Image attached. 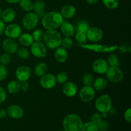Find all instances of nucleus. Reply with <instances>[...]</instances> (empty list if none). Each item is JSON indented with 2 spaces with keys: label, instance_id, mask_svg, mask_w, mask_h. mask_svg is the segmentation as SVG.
I'll return each mask as SVG.
<instances>
[{
  "label": "nucleus",
  "instance_id": "b1692460",
  "mask_svg": "<svg viewBox=\"0 0 131 131\" xmlns=\"http://www.w3.org/2000/svg\"><path fill=\"white\" fill-rule=\"evenodd\" d=\"M93 88L97 91L104 90L107 86V80L104 78H97L93 81Z\"/></svg>",
  "mask_w": 131,
  "mask_h": 131
},
{
  "label": "nucleus",
  "instance_id": "1a4fd4ad",
  "mask_svg": "<svg viewBox=\"0 0 131 131\" xmlns=\"http://www.w3.org/2000/svg\"><path fill=\"white\" fill-rule=\"evenodd\" d=\"M95 95V89L91 86H84L79 93V98L83 102H89L94 99Z\"/></svg>",
  "mask_w": 131,
  "mask_h": 131
},
{
  "label": "nucleus",
  "instance_id": "de8ad7c7",
  "mask_svg": "<svg viewBox=\"0 0 131 131\" xmlns=\"http://www.w3.org/2000/svg\"><path fill=\"white\" fill-rule=\"evenodd\" d=\"M7 115V112L4 109H0V119L5 118Z\"/></svg>",
  "mask_w": 131,
  "mask_h": 131
},
{
  "label": "nucleus",
  "instance_id": "58836bf2",
  "mask_svg": "<svg viewBox=\"0 0 131 131\" xmlns=\"http://www.w3.org/2000/svg\"><path fill=\"white\" fill-rule=\"evenodd\" d=\"M10 62H11V56L9 54L5 52L0 56V63L1 65L6 66V65H9Z\"/></svg>",
  "mask_w": 131,
  "mask_h": 131
},
{
  "label": "nucleus",
  "instance_id": "39448f33",
  "mask_svg": "<svg viewBox=\"0 0 131 131\" xmlns=\"http://www.w3.org/2000/svg\"><path fill=\"white\" fill-rule=\"evenodd\" d=\"M112 107V99L107 94L100 96L95 101V107L99 112H109Z\"/></svg>",
  "mask_w": 131,
  "mask_h": 131
},
{
  "label": "nucleus",
  "instance_id": "c03bdc74",
  "mask_svg": "<svg viewBox=\"0 0 131 131\" xmlns=\"http://www.w3.org/2000/svg\"><path fill=\"white\" fill-rule=\"evenodd\" d=\"M20 90L22 91H23V92H27L29 88V84L27 81L20 82Z\"/></svg>",
  "mask_w": 131,
  "mask_h": 131
},
{
  "label": "nucleus",
  "instance_id": "f704fd0d",
  "mask_svg": "<svg viewBox=\"0 0 131 131\" xmlns=\"http://www.w3.org/2000/svg\"><path fill=\"white\" fill-rule=\"evenodd\" d=\"M117 51L120 53H130L131 52L130 45L127 42L122 43L120 46H118Z\"/></svg>",
  "mask_w": 131,
  "mask_h": 131
},
{
  "label": "nucleus",
  "instance_id": "2eb2a0df",
  "mask_svg": "<svg viewBox=\"0 0 131 131\" xmlns=\"http://www.w3.org/2000/svg\"><path fill=\"white\" fill-rule=\"evenodd\" d=\"M109 65L107 61L104 59H97L93 61L92 64V69L97 74H103L107 71Z\"/></svg>",
  "mask_w": 131,
  "mask_h": 131
},
{
  "label": "nucleus",
  "instance_id": "20e7f679",
  "mask_svg": "<svg viewBox=\"0 0 131 131\" xmlns=\"http://www.w3.org/2000/svg\"><path fill=\"white\" fill-rule=\"evenodd\" d=\"M77 46L81 47L83 49L94 51L97 52H111L117 50L118 46H107V45L101 44H76Z\"/></svg>",
  "mask_w": 131,
  "mask_h": 131
},
{
  "label": "nucleus",
  "instance_id": "864d4df0",
  "mask_svg": "<svg viewBox=\"0 0 131 131\" xmlns=\"http://www.w3.org/2000/svg\"><path fill=\"white\" fill-rule=\"evenodd\" d=\"M0 46H1V43H0Z\"/></svg>",
  "mask_w": 131,
  "mask_h": 131
},
{
  "label": "nucleus",
  "instance_id": "4c0bfd02",
  "mask_svg": "<svg viewBox=\"0 0 131 131\" xmlns=\"http://www.w3.org/2000/svg\"><path fill=\"white\" fill-rule=\"evenodd\" d=\"M17 56H19L20 58L24 59H28L29 57L30 54H29V52L28 50L26 48H20L18 49L17 51Z\"/></svg>",
  "mask_w": 131,
  "mask_h": 131
},
{
  "label": "nucleus",
  "instance_id": "412c9836",
  "mask_svg": "<svg viewBox=\"0 0 131 131\" xmlns=\"http://www.w3.org/2000/svg\"><path fill=\"white\" fill-rule=\"evenodd\" d=\"M76 12V9L74 6L70 5H65L63 6L61 10V16L65 19H70L72 18L75 15Z\"/></svg>",
  "mask_w": 131,
  "mask_h": 131
},
{
  "label": "nucleus",
  "instance_id": "a878e982",
  "mask_svg": "<svg viewBox=\"0 0 131 131\" xmlns=\"http://www.w3.org/2000/svg\"><path fill=\"white\" fill-rule=\"evenodd\" d=\"M20 90V82L17 80L11 81L7 85V90L11 94L18 93Z\"/></svg>",
  "mask_w": 131,
  "mask_h": 131
},
{
  "label": "nucleus",
  "instance_id": "a19ab883",
  "mask_svg": "<svg viewBox=\"0 0 131 131\" xmlns=\"http://www.w3.org/2000/svg\"><path fill=\"white\" fill-rule=\"evenodd\" d=\"M97 127H98L99 131H107L110 129V125L108 122L106 121H102L97 124Z\"/></svg>",
  "mask_w": 131,
  "mask_h": 131
},
{
  "label": "nucleus",
  "instance_id": "9d476101",
  "mask_svg": "<svg viewBox=\"0 0 131 131\" xmlns=\"http://www.w3.org/2000/svg\"><path fill=\"white\" fill-rule=\"evenodd\" d=\"M31 74V69L29 67L22 65L19 67L15 71V77L19 82L28 81Z\"/></svg>",
  "mask_w": 131,
  "mask_h": 131
},
{
  "label": "nucleus",
  "instance_id": "c9c22d12",
  "mask_svg": "<svg viewBox=\"0 0 131 131\" xmlns=\"http://www.w3.org/2000/svg\"><path fill=\"white\" fill-rule=\"evenodd\" d=\"M94 78L90 73H86L83 77V83L84 86H91L93 83Z\"/></svg>",
  "mask_w": 131,
  "mask_h": 131
},
{
  "label": "nucleus",
  "instance_id": "c85d7f7f",
  "mask_svg": "<svg viewBox=\"0 0 131 131\" xmlns=\"http://www.w3.org/2000/svg\"><path fill=\"white\" fill-rule=\"evenodd\" d=\"M20 8L26 12H30L33 10V3L31 0H21L19 2Z\"/></svg>",
  "mask_w": 131,
  "mask_h": 131
},
{
  "label": "nucleus",
  "instance_id": "3c124183",
  "mask_svg": "<svg viewBox=\"0 0 131 131\" xmlns=\"http://www.w3.org/2000/svg\"><path fill=\"white\" fill-rule=\"evenodd\" d=\"M107 114H108V112H102L101 113V116L103 118H106L107 117Z\"/></svg>",
  "mask_w": 131,
  "mask_h": 131
},
{
  "label": "nucleus",
  "instance_id": "c756f323",
  "mask_svg": "<svg viewBox=\"0 0 131 131\" xmlns=\"http://www.w3.org/2000/svg\"><path fill=\"white\" fill-rule=\"evenodd\" d=\"M75 38L78 44H84L86 43L88 40L86 33H81V32H77L75 35Z\"/></svg>",
  "mask_w": 131,
  "mask_h": 131
},
{
  "label": "nucleus",
  "instance_id": "6e6552de",
  "mask_svg": "<svg viewBox=\"0 0 131 131\" xmlns=\"http://www.w3.org/2000/svg\"><path fill=\"white\" fill-rule=\"evenodd\" d=\"M31 52L37 58H44L47 54L46 46L42 42H35L31 45Z\"/></svg>",
  "mask_w": 131,
  "mask_h": 131
},
{
  "label": "nucleus",
  "instance_id": "72a5a7b5",
  "mask_svg": "<svg viewBox=\"0 0 131 131\" xmlns=\"http://www.w3.org/2000/svg\"><path fill=\"white\" fill-rule=\"evenodd\" d=\"M81 131H99V129L97 125L90 122L83 124Z\"/></svg>",
  "mask_w": 131,
  "mask_h": 131
},
{
  "label": "nucleus",
  "instance_id": "79ce46f5",
  "mask_svg": "<svg viewBox=\"0 0 131 131\" xmlns=\"http://www.w3.org/2000/svg\"><path fill=\"white\" fill-rule=\"evenodd\" d=\"M101 120H102V116H101V114L99 113L93 114L91 117V122L95 124V125H97L99 123L101 122Z\"/></svg>",
  "mask_w": 131,
  "mask_h": 131
},
{
  "label": "nucleus",
  "instance_id": "4be33fe9",
  "mask_svg": "<svg viewBox=\"0 0 131 131\" xmlns=\"http://www.w3.org/2000/svg\"><path fill=\"white\" fill-rule=\"evenodd\" d=\"M54 58L59 63H64L68 58V52L63 47H58L54 52Z\"/></svg>",
  "mask_w": 131,
  "mask_h": 131
},
{
  "label": "nucleus",
  "instance_id": "ddd939ff",
  "mask_svg": "<svg viewBox=\"0 0 131 131\" xmlns=\"http://www.w3.org/2000/svg\"><path fill=\"white\" fill-rule=\"evenodd\" d=\"M5 34L6 37L10 38H19V36L22 33V29L18 24H12L8 26L5 29Z\"/></svg>",
  "mask_w": 131,
  "mask_h": 131
},
{
  "label": "nucleus",
  "instance_id": "603ef678",
  "mask_svg": "<svg viewBox=\"0 0 131 131\" xmlns=\"http://www.w3.org/2000/svg\"><path fill=\"white\" fill-rule=\"evenodd\" d=\"M1 14H2V10H1V7H0V18H1Z\"/></svg>",
  "mask_w": 131,
  "mask_h": 131
},
{
  "label": "nucleus",
  "instance_id": "7ed1b4c3",
  "mask_svg": "<svg viewBox=\"0 0 131 131\" xmlns=\"http://www.w3.org/2000/svg\"><path fill=\"white\" fill-rule=\"evenodd\" d=\"M61 37L55 29H47L44 33L43 40L46 47L50 49H56L60 46Z\"/></svg>",
  "mask_w": 131,
  "mask_h": 131
},
{
  "label": "nucleus",
  "instance_id": "e433bc0d",
  "mask_svg": "<svg viewBox=\"0 0 131 131\" xmlns=\"http://www.w3.org/2000/svg\"><path fill=\"white\" fill-rule=\"evenodd\" d=\"M56 81L61 84H63L67 82L68 79H69V75L65 72H61L58 74L56 78Z\"/></svg>",
  "mask_w": 131,
  "mask_h": 131
},
{
  "label": "nucleus",
  "instance_id": "4468645a",
  "mask_svg": "<svg viewBox=\"0 0 131 131\" xmlns=\"http://www.w3.org/2000/svg\"><path fill=\"white\" fill-rule=\"evenodd\" d=\"M3 48L6 53L12 54L15 53L19 49L17 43L12 38H6L3 42Z\"/></svg>",
  "mask_w": 131,
  "mask_h": 131
},
{
  "label": "nucleus",
  "instance_id": "aec40b11",
  "mask_svg": "<svg viewBox=\"0 0 131 131\" xmlns=\"http://www.w3.org/2000/svg\"><path fill=\"white\" fill-rule=\"evenodd\" d=\"M60 27H61V32L65 37H70L74 35L75 33V27L70 23L63 22Z\"/></svg>",
  "mask_w": 131,
  "mask_h": 131
},
{
  "label": "nucleus",
  "instance_id": "ea45409f",
  "mask_svg": "<svg viewBox=\"0 0 131 131\" xmlns=\"http://www.w3.org/2000/svg\"><path fill=\"white\" fill-rule=\"evenodd\" d=\"M8 70L6 66L0 64V81H3L7 78Z\"/></svg>",
  "mask_w": 131,
  "mask_h": 131
},
{
  "label": "nucleus",
  "instance_id": "09e8293b",
  "mask_svg": "<svg viewBox=\"0 0 131 131\" xmlns=\"http://www.w3.org/2000/svg\"><path fill=\"white\" fill-rule=\"evenodd\" d=\"M86 1L88 3L90 4V5H94V4L97 3L98 2L99 0H86Z\"/></svg>",
  "mask_w": 131,
  "mask_h": 131
},
{
  "label": "nucleus",
  "instance_id": "cd10ccee",
  "mask_svg": "<svg viewBox=\"0 0 131 131\" xmlns=\"http://www.w3.org/2000/svg\"><path fill=\"white\" fill-rule=\"evenodd\" d=\"M107 64L110 67H118L120 64V61L117 55L115 54H111L107 57Z\"/></svg>",
  "mask_w": 131,
  "mask_h": 131
},
{
  "label": "nucleus",
  "instance_id": "393cba45",
  "mask_svg": "<svg viewBox=\"0 0 131 131\" xmlns=\"http://www.w3.org/2000/svg\"><path fill=\"white\" fill-rule=\"evenodd\" d=\"M19 42L22 46L28 47V46H30L34 42V40H33V37L30 34L23 33L19 37Z\"/></svg>",
  "mask_w": 131,
  "mask_h": 131
},
{
  "label": "nucleus",
  "instance_id": "f257e3e1",
  "mask_svg": "<svg viewBox=\"0 0 131 131\" xmlns=\"http://www.w3.org/2000/svg\"><path fill=\"white\" fill-rule=\"evenodd\" d=\"M64 22L63 17L58 12H51L45 14L42 19V24L47 29H56L60 28Z\"/></svg>",
  "mask_w": 131,
  "mask_h": 131
},
{
  "label": "nucleus",
  "instance_id": "2f4dec72",
  "mask_svg": "<svg viewBox=\"0 0 131 131\" xmlns=\"http://www.w3.org/2000/svg\"><path fill=\"white\" fill-rule=\"evenodd\" d=\"M73 44H74V42H73L72 40L70 37H65L64 38H61L60 46H62L63 48L65 49H68L71 48Z\"/></svg>",
  "mask_w": 131,
  "mask_h": 131
},
{
  "label": "nucleus",
  "instance_id": "7c9ffc66",
  "mask_svg": "<svg viewBox=\"0 0 131 131\" xmlns=\"http://www.w3.org/2000/svg\"><path fill=\"white\" fill-rule=\"evenodd\" d=\"M104 5L110 9H115L119 6V0H102Z\"/></svg>",
  "mask_w": 131,
  "mask_h": 131
},
{
  "label": "nucleus",
  "instance_id": "f8f14e48",
  "mask_svg": "<svg viewBox=\"0 0 131 131\" xmlns=\"http://www.w3.org/2000/svg\"><path fill=\"white\" fill-rule=\"evenodd\" d=\"M103 35L102 29L97 27H91L86 33L87 38L92 42H98L103 38Z\"/></svg>",
  "mask_w": 131,
  "mask_h": 131
},
{
  "label": "nucleus",
  "instance_id": "6ab92c4d",
  "mask_svg": "<svg viewBox=\"0 0 131 131\" xmlns=\"http://www.w3.org/2000/svg\"><path fill=\"white\" fill-rule=\"evenodd\" d=\"M45 3L42 0H37L33 3V10L39 19H42L45 15Z\"/></svg>",
  "mask_w": 131,
  "mask_h": 131
},
{
  "label": "nucleus",
  "instance_id": "0eeeda50",
  "mask_svg": "<svg viewBox=\"0 0 131 131\" xmlns=\"http://www.w3.org/2000/svg\"><path fill=\"white\" fill-rule=\"evenodd\" d=\"M106 74L107 79L111 83H120L124 79V73L118 67H108Z\"/></svg>",
  "mask_w": 131,
  "mask_h": 131
},
{
  "label": "nucleus",
  "instance_id": "49530a36",
  "mask_svg": "<svg viewBox=\"0 0 131 131\" xmlns=\"http://www.w3.org/2000/svg\"><path fill=\"white\" fill-rule=\"evenodd\" d=\"M5 23L1 19H0V35L3 33L4 31H5Z\"/></svg>",
  "mask_w": 131,
  "mask_h": 131
},
{
  "label": "nucleus",
  "instance_id": "a18cd8bd",
  "mask_svg": "<svg viewBox=\"0 0 131 131\" xmlns=\"http://www.w3.org/2000/svg\"><path fill=\"white\" fill-rule=\"evenodd\" d=\"M124 118L129 123L131 122V109L129 108L124 113Z\"/></svg>",
  "mask_w": 131,
  "mask_h": 131
},
{
  "label": "nucleus",
  "instance_id": "423d86ee",
  "mask_svg": "<svg viewBox=\"0 0 131 131\" xmlns=\"http://www.w3.org/2000/svg\"><path fill=\"white\" fill-rule=\"evenodd\" d=\"M38 20L39 18L35 13L28 12L23 17L22 23L24 28L27 30H33L37 27Z\"/></svg>",
  "mask_w": 131,
  "mask_h": 131
},
{
  "label": "nucleus",
  "instance_id": "f3484780",
  "mask_svg": "<svg viewBox=\"0 0 131 131\" xmlns=\"http://www.w3.org/2000/svg\"><path fill=\"white\" fill-rule=\"evenodd\" d=\"M62 91L63 94L67 97H74L78 92V86L73 82H66L63 86Z\"/></svg>",
  "mask_w": 131,
  "mask_h": 131
},
{
  "label": "nucleus",
  "instance_id": "37998d69",
  "mask_svg": "<svg viewBox=\"0 0 131 131\" xmlns=\"http://www.w3.org/2000/svg\"><path fill=\"white\" fill-rule=\"evenodd\" d=\"M6 99V93L3 88L0 86V104L3 103Z\"/></svg>",
  "mask_w": 131,
  "mask_h": 131
},
{
  "label": "nucleus",
  "instance_id": "bb28decb",
  "mask_svg": "<svg viewBox=\"0 0 131 131\" xmlns=\"http://www.w3.org/2000/svg\"><path fill=\"white\" fill-rule=\"evenodd\" d=\"M47 70H48V67L44 63H39L36 65L34 69L35 74L38 77H42V75L46 74Z\"/></svg>",
  "mask_w": 131,
  "mask_h": 131
},
{
  "label": "nucleus",
  "instance_id": "9b49d317",
  "mask_svg": "<svg viewBox=\"0 0 131 131\" xmlns=\"http://www.w3.org/2000/svg\"><path fill=\"white\" fill-rule=\"evenodd\" d=\"M56 77L51 74H46L42 75L40 81V84L45 89H51L56 86Z\"/></svg>",
  "mask_w": 131,
  "mask_h": 131
},
{
  "label": "nucleus",
  "instance_id": "dca6fc26",
  "mask_svg": "<svg viewBox=\"0 0 131 131\" xmlns=\"http://www.w3.org/2000/svg\"><path fill=\"white\" fill-rule=\"evenodd\" d=\"M7 114L14 119H19L24 115V110L18 105H11L7 109Z\"/></svg>",
  "mask_w": 131,
  "mask_h": 131
},
{
  "label": "nucleus",
  "instance_id": "5701e85b",
  "mask_svg": "<svg viewBox=\"0 0 131 131\" xmlns=\"http://www.w3.org/2000/svg\"><path fill=\"white\" fill-rule=\"evenodd\" d=\"M75 30L77 32H81V33H86L89 28H90V24L86 20L79 19L75 22Z\"/></svg>",
  "mask_w": 131,
  "mask_h": 131
},
{
  "label": "nucleus",
  "instance_id": "a211bd4d",
  "mask_svg": "<svg viewBox=\"0 0 131 131\" xmlns=\"http://www.w3.org/2000/svg\"><path fill=\"white\" fill-rule=\"evenodd\" d=\"M15 17L16 13L15 10L12 8H6L2 11L1 18L4 23H8L12 22L15 19Z\"/></svg>",
  "mask_w": 131,
  "mask_h": 131
},
{
  "label": "nucleus",
  "instance_id": "473e14b6",
  "mask_svg": "<svg viewBox=\"0 0 131 131\" xmlns=\"http://www.w3.org/2000/svg\"><path fill=\"white\" fill-rule=\"evenodd\" d=\"M32 37H33V40L35 41V42H42L43 40L44 33L42 29H35L33 31Z\"/></svg>",
  "mask_w": 131,
  "mask_h": 131
},
{
  "label": "nucleus",
  "instance_id": "8fccbe9b",
  "mask_svg": "<svg viewBox=\"0 0 131 131\" xmlns=\"http://www.w3.org/2000/svg\"><path fill=\"white\" fill-rule=\"evenodd\" d=\"M6 1L10 3H17L20 2L21 0H6Z\"/></svg>",
  "mask_w": 131,
  "mask_h": 131
},
{
  "label": "nucleus",
  "instance_id": "f03ea898",
  "mask_svg": "<svg viewBox=\"0 0 131 131\" xmlns=\"http://www.w3.org/2000/svg\"><path fill=\"white\" fill-rule=\"evenodd\" d=\"M83 125L80 116L75 114H69L63 120L64 131H81Z\"/></svg>",
  "mask_w": 131,
  "mask_h": 131
}]
</instances>
